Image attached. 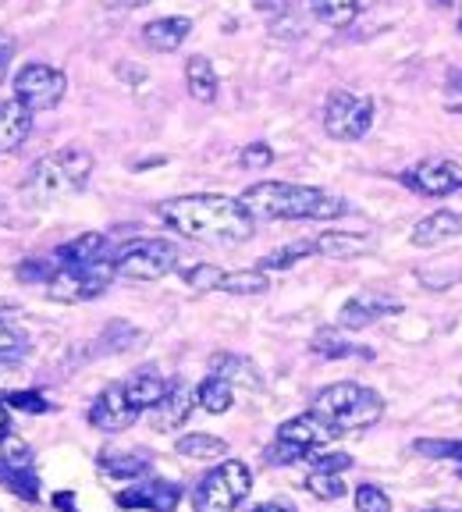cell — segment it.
Wrapping results in <instances>:
<instances>
[{"label": "cell", "instance_id": "5", "mask_svg": "<svg viewBox=\"0 0 462 512\" xmlns=\"http://www.w3.org/2000/svg\"><path fill=\"white\" fill-rule=\"evenodd\" d=\"M253 491V470L242 459H224L196 484L192 512H235Z\"/></svg>", "mask_w": 462, "mask_h": 512}, {"label": "cell", "instance_id": "43", "mask_svg": "<svg viewBox=\"0 0 462 512\" xmlns=\"http://www.w3.org/2000/svg\"><path fill=\"white\" fill-rule=\"evenodd\" d=\"M249 512H295L292 509V502H281V498H274V502H260V505H253Z\"/></svg>", "mask_w": 462, "mask_h": 512}, {"label": "cell", "instance_id": "26", "mask_svg": "<svg viewBox=\"0 0 462 512\" xmlns=\"http://www.w3.org/2000/svg\"><path fill=\"white\" fill-rule=\"evenodd\" d=\"M196 406L207 409V413H214V416L228 413V409L235 406V384H228L224 377L210 374L207 381L196 388Z\"/></svg>", "mask_w": 462, "mask_h": 512}, {"label": "cell", "instance_id": "23", "mask_svg": "<svg viewBox=\"0 0 462 512\" xmlns=\"http://www.w3.org/2000/svg\"><path fill=\"white\" fill-rule=\"evenodd\" d=\"M96 466L114 480H136L150 470V456L146 452H118V448H107L96 456Z\"/></svg>", "mask_w": 462, "mask_h": 512}, {"label": "cell", "instance_id": "11", "mask_svg": "<svg viewBox=\"0 0 462 512\" xmlns=\"http://www.w3.org/2000/svg\"><path fill=\"white\" fill-rule=\"evenodd\" d=\"M139 420V409L128 402L125 388L121 384H111L104 392L96 395V402L89 406V424L96 431H107V434H118V431H128V427Z\"/></svg>", "mask_w": 462, "mask_h": 512}, {"label": "cell", "instance_id": "1", "mask_svg": "<svg viewBox=\"0 0 462 512\" xmlns=\"http://www.w3.org/2000/svg\"><path fill=\"white\" fill-rule=\"evenodd\" d=\"M160 221L175 228L178 235L192 242H235L253 239V214L231 196L200 192V196H178V200L160 203Z\"/></svg>", "mask_w": 462, "mask_h": 512}, {"label": "cell", "instance_id": "10", "mask_svg": "<svg viewBox=\"0 0 462 512\" xmlns=\"http://www.w3.org/2000/svg\"><path fill=\"white\" fill-rule=\"evenodd\" d=\"M402 182L409 189L423 192V196H452L455 189H462V164L448 157H431L420 160L416 168H409L402 175Z\"/></svg>", "mask_w": 462, "mask_h": 512}, {"label": "cell", "instance_id": "18", "mask_svg": "<svg viewBox=\"0 0 462 512\" xmlns=\"http://www.w3.org/2000/svg\"><path fill=\"white\" fill-rule=\"evenodd\" d=\"M192 32V22L182 15H168V18H157V22L143 25V40L150 50H157V54H171V50H178L185 40H189Z\"/></svg>", "mask_w": 462, "mask_h": 512}, {"label": "cell", "instance_id": "50", "mask_svg": "<svg viewBox=\"0 0 462 512\" xmlns=\"http://www.w3.org/2000/svg\"><path fill=\"white\" fill-rule=\"evenodd\" d=\"M459 477H462V463H459Z\"/></svg>", "mask_w": 462, "mask_h": 512}, {"label": "cell", "instance_id": "14", "mask_svg": "<svg viewBox=\"0 0 462 512\" xmlns=\"http://www.w3.org/2000/svg\"><path fill=\"white\" fill-rule=\"evenodd\" d=\"M0 480H4L15 495L29 498V502L40 498V480H36V470H32V459L18 441L0 456Z\"/></svg>", "mask_w": 462, "mask_h": 512}, {"label": "cell", "instance_id": "46", "mask_svg": "<svg viewBox=\"0 0 462 512\" xmlns=\"http://www.w3.org/2000/svg\"><path fill=\"white\" fill-rule=\"evenodd\" d=\"M11 438V416H8V406L0 402V441Z\"/></svg>", "mask_w": 462, "mask_h": 512}, {"label": "cell", "instance_id": "38", "mask_svg": "<svg viewBox=\"0 0 462 512\" xmlns=\"http://www.w3.org/2000/svg\"><path fill=\"white\" fill-rule=\"evenodd\" d=\"M4 406H11V409H22V413H50V402L43 399L40 392H8V402Z\"/></svg>", "mask_w": 462, "mask_h": 512}, {"label": "cell", "instance_id": "12", "mask_svg": "<svg viewBox=\"0 0 462 512\" xmlns=\"http://www.w3.org/2000/svg\"><path fill=\"white\" fill-rule=\"evenodd\" d=\"M121 509H143V512H175L182 502V488L171 480H146V484H128L125 491L114 495Z\"/></svg>", "mask_w": 462, "mask_h": 512}, {"label": "cell", "instance_id": "19", "mask_svg": "<svg viewBox=\"0 0 462 512\" xmlns=\"http://www.w3.org/2000/svg\"><path fill=\"white\" fill-rule=\"evenodd\" d=\"M462 235V214H452V210H438V214H427L420 224L413 228V246L420 249H431V246H441V242L455 239Z\"/></svg>", "mask_w": 462, "mask_h": 512}, {"label": "cell", "instance_id": "33", "mask_svg": "<svg viewBox=\"0 0 462 512\" xmlns=\"http://www.w3.org/2000/svg\"><path fill=\"white\" fill-rule=\"evenodd\" d=\"M313 253V242H292V246L285 249H274V253L263 256V271H285V267L299 264V260H306V256Z\"/></svg>", "mask_w": 462, "mask_h": 512}, {"label": "cell", "instance_id": "39", "mask_svg": "<svg viewBox=\"0 0 462 512\" xmlns=\"http://www.w3.org/2000/svg\"><path fill=\"white\" fill-rule=\"evenodd\" d=\"M242 160V168L249 171H263V168H271V160H274V150L267 143H249L246 150L239 153Z\"/></svg>", "mask_w": 462, "mask_h": 512}, {"label": "cell", "instance_id": "21", "mask_svg": "<svg viewBox=\"0 0 462 512\" xmlns=\"http://www.w3.org/2000/svg\"><path fill=\"white\" fill-rule=\"evenodd\" d=\"M57 267H82V264H96V260H107V235L100 232H86L75 242L57 249Z\"/></svg>", "mask_w": 462, "mask_h": 512}, {"label": "cell", "instance_id": "31", "mask_svg": "<svg viewBox=\"0 0 462 512\" xmlns=\"http://www.w3.org/2000/svg\"><path fill=\"white\" fill-rule=\"evenodd\" d=\"M25 352H29V335H25L18 324L0 317V360L15 363V360H22Z\"/></svg>", "mask_w": 462, "mask_h": 512}, {"label": "cell", "instance_id": "45", "mask_svg": "<svg viewBox=\"0 0 462 512\" xmlns=\"http://www.w3.org/2000/svg\"><path fill=\"white\" fill-rule=\"evenodd\" d=\"M54 505L64 512H79V502H75V495H68V491H61V495H54Z\"/></svg>", "mask_w": 462, "mask_h": 512}, {"label": "cell", "instance_id": "48", "mask_svg": "<svg viewBox=\"0 0 462 512\" xmlns=\"http://www.w3.org/2000/svg\"><path fill=\"white\" fill-rule=\"evenodd\" d=\"M434 4H438V8H459L462 0H434Z\"/></svg>", "mask_w": 462, "mask_h": 512}, {"label": "cell", "instance_id": "49", "mask_svg": "<svg viewBox=\"0 0 462 512\" xmlns=\"http://www.w3.org/2000/svg\"><path fill=\"white\" fill-rule=\"evenodd\" d=\"M459 36H462V18H459Z\"/></svg>", "mask_w": 462, "mask_h": 512}, {"label": "cell", "instance_id": "16", "mask_svg": "<svg viewBox=\"0 0 462 512\" xmlns=\"http://www.w3.org/2000/svg\"><path fill=\"white\" fill-rule=\"evenodd\" d=\"M331 438H338V434L331 431V427H327L324 420H320V416H313V413L292 416V420H285V424L278 427V441H285V445H295V448H303V452L327 445Z\"/></svg>", "mask_w": 462, "mask_h": 512}, {"label": "cell", "instance_id": "47", "mask_svg": "<svg viewBox=\"0 0 462 512\" xmlns=\"http://www.w3.org/2000/svg\"><path fill=\"white\" fill-rule=\"evenodd\" d=\"M150 0H107V8H146Z\"/></svg>", "mask_w": 462, "mask_h": 512}, {"label": "cell", "instance_id": "8", "mask_svg": "<svg viewBox=\"0 0 462 512\" xmlns=\"http://www.w3.org/2000/svg\"><path fill=\"white\" fill-rule=\"evenodd\" d=\"M374 125V100L370 96L335 89L324 104V132L338 143H356Z\"/></svg>", "mask_w": 462, "mask_h": 512}, {"label": "cell", "instance_id": "22", "mask_svg": "<svg viewBox=\"0 0 462 512\" xmlns=\"http://www.w3.org/2000/svg\"><path fill=\"white\" fill-rule=\"evenodd\" d=\"M125 395H128V402L143 413V409H153L160 399H164V392H168V381L157 374V370H139V374H132L125 384Z\"/></svg>", "mask_w": 462, "mask_h": 512}, {"label": "cell", "instance_id": "28", "mask_svg": "<svg viewBox=\"0 0 462 512\" xmlns=\"http://www.w3.org/2000/svg\"><path fill=\"white\" fill-rule=\"evenodd\" d=\"M214 374L224 377L228 384H246V388H260V374H256V367L249 360H242V356H214Z\"/></svg>", "mask_w": 462, "mask_h": 512}, {"label": "cell", "instance_id": "37", "mask_svg": "<svg viewBox=\"0 0 462 512\" xmlns=\"http://www.w3.org/2000/svg\"><path fill=\"white\" fill-rule=\"evenodd\" d=\"M356 512H391V498L377 484H359L356 488Z\"/></svg>", "mask_w": 462, "mask_h": 512}, {"label": "cell", "instance_id": "41", "mask_svg": "<svg viewBox=\"0 0 462 512\" xmlns=\"http://www.w3.org/2000/svg\"><path fill=\"white\" fill-rule=\"evenodd\" d=\"M11 54H15V43H11L8 36H0V82H4V75H8Z\"/></svg>", "mask_w": 462, "mask_h": 512}, {"label": "cell", "instance_id": "40", "mask_svg": "<svg viewBox=\"0 0 462 512\" xmlns=\"http://www.w3.org/2000/svg\"><path fill=\"white\" fill-rule=\"evenodd\" d=\"M54 271L57 267H50V260H29V264L18 267V278L22 281H43V285H47V278Z\"/></svg>", "mask_w": 462, "mask_h": 512}, {"label": "cell", "instance_id": "15", "mask_svg": "<svg viewBox=\"0 0 462 512\" xmlns=\"http://www.w3.org/2000/svg\"><path fill=\"white\" fill-rule=\"evenodd\" d=\"M402 306L395 303V299L388 296H377V292H359L356 299H349V303L342 306V313H338V324L349 331H363L370 328L374 320L388 317V313H399Z\"/></svg>", "mask_w": 462, "mask_h": 512}, {"label": "cell", "instance_id": "4", "mask_svg": "<svg viewBox=\"0 0 462 512\" xmlns=\"http://www.w3.org/2000/svg\"><path fill=\"white\" fill-rule=\"evenodd\" d=\"M313 416H320L335 434L345 431H367L384 416V399L374 388H363L356 381L327 384L313 395Z\"/></svg>", "mask_w": 462, "mask_h": 512}, {"label": "cell", "instance_id": "3", "mask_svg": "<svg viewBox=\"0 0 462 512\" xmlns=\"http://www.w3.org/2000/svg\"><path fill=\"white\" fill-rule=\"evenodd\" d=\"M93 175V153L82 146H64L50 157L36 160L22 192L29 203H57L72 192H82Z\"/></svg>", "mask_w": 462, "mask_h": 512}, {"label": "cell", "instance_id": "17", "mask_svg": "<svg viewBox=\"0 0 462 512\" xmlns=\"http://www.w3.org/2000/svg\"><path fill=\"white\" fill-rule=\"evenodd\" d=\"M29 132H32V111H25L15 96L0 100V157L22 150Z\"/></svg>", "mask_w": 462, "mask_h": 512}, {"label": "cell", "instance_id": "13", "mask_svg": "<svg viewBox=\"0 0 462 512\" xmlns=\"http://www.w3.org/2000/svg\"><path fill=\"white\" fill-rule=\"evenodd\" d=\"M192 409H196V388H189L185 381H171L164 399L153 406V427L157 431H175V427H182L189 420Z\"/></svg>", "mask_w": 462, "mask_h": 512}, {"label": "cell", "instance_id": "6", "mask_svg": "<svg viewBox=\"0 0 462 512\" xmlns=\"http://www.w3.org/2000/svg\"><path fill=\"white\" fill-rule=\"evenodd\" d=\"M178 267V246L168 239H136L114 253V274L128 281H160Z\"/></svg>", "mask_w": 462, "mask_h": 512}, {"label": "cell", "instance_id": "20", "mask_svg": "<svg viewBox=\"0 0 462 512\" xmlns=\"http://www.w3.org/2000/svg\"><path fill=\"white\" fill-rule=\"evenodd\" d=\"M370 249H374V239L363 232H324L313 239V253L331 256V260H356Z\"/></svg>", "mask_w": 462, "mask_h": 512}, {"label": "cell", "instance_id": "29", "mask_svg": "<svg viewBox=\"0 0 462 512\" xmlns=\"http://www.w3.org/2000/svg\"><path fill=\"white\" fill-rule=\"evenodd\" d=\"M221 292H228V296H263L267 288H271V278L263 271H231L221 278Z\"/></svg>", "mask_w": 462, "mask_h": 512}, {"label": "cell", "instance_id": "25", "mask_svg": "<svg viewBox=\"0 0 462 512\" xmlns=\"http://www.w3.org/2000/svg\"><path fill=\"white\" fill-rule=\"evenodd\" d=\"M175 452L185 459H196V463H214V459L228 456V441L214 438V434H185V438H178Z\"/></svg>", "mask_w": 462, "mask_h": 512}, {"label": "cell", "instance_id": "34", "mask_svg": "<svg viewBox=\"0 0 462 512\" xmlns=\"http://www.w3.org/2000/svg\"><path fill=\"white\" fill-rule=\"evenodd\" d=\"M224 278L221 267L214 264H196V267H182V281L189 288H196V292H210V288H217Z\"/></svg>", "mask_w": 462, "mask_h": 512}, {"label": "cell", "instance_id": "44", "mask_svg": "<svg viewBox=\"0 0 462 512\" xmlns=\"http://www.w3.org/2000/svg\"><path fill=\"white\" fill-rule=\"evenodd\" d=\"M256 8H260L263 15H281V11L288 8V0H256Z\"/></svg>", "mask_w": 462, "mask_h": 512}, {"label": "cell", "instance_id": "2", "mask_svg": "<svg viewBox=\"0 0 462 512\" xmlns=\"http://www.w3.org/2000/svg\"><path fill=\"white\" fill-rule=\"evenodd\" d=\"M239 203L253 214V221H335L349 214L342 196L295 182H256L242 192Z\"/></svg>", "mask_w": 462, "mask_h": 512}, {"label": "cell", "instance_id": "9", "mask_svg": "<svg viewBox=\"0 0 462 512\" xmlns=\"http://www.w3.org/2000/svg\"><path fill=\"white\" fill-rule=\"evenodd\" d=\"M68 93V79H64L61 68L54 64H40L32 61L25 68H18L15 75V100L25 107V111H54L57 104Z\"/></svg>", "mask_w": 462, "mask_h": 512}, {"label": "cell", "instance_id": "51", "mask_svg": "<svg viewBox=\"0 0 462 512\" xmlns=\"http://www.w3.org/2000/svg\"><path fill=\"white\" fill-rule=\"evenodd\" d=\"M0 4H4V0H0Z\"/></svg>", "mask_w": 462, "mask_h": 512}, {"label": "cell", "instance_id": "24", "mask_svg": "<svg viewBox=\"0 0 462 512\" xmlns=\"http://www.w3.org/2000/svg\"><path fill=\"white\" fill-rule=\"evenodd\" d=\"M185 86H189L192 100H200V104H214L217 100V86H221V82H217L214 64L203 54L189 57V64H185Z\"/></svg>", "mask_w": 462, "mask_h": 512}, {"label": "cell", "instance_id": "35", "mask_svg": "<svg viewBox=\"0 0 462 512\" xmlns=\"http://www.w3.org/2000/svg\"><path fill=\"white\" fill-rule=\"evenodd\" d=\"M306 463H310L317 473H345L352 466V456H345V452H320V448H310V452H306Z\"/></svg>", "mask_w": 462, "mask_h": 512}, {"label": "cell", "instance_id": "42", "mask_svg": "<svg viewBox=\"0 0 462 512\" xmlns=\"http://www.w3.org/2000/svg\"><path fill=\"white\" fill-rule=\"evenodd\" d=\"M15 377H18V370L8 367V363L0 360V395H4V392H15Z\"/></svg>", "mask_w": 462, "mask_h": 512}, {"label": "cell", "instance_id": "7", "mask_svg": "<svg viewBox=\"0 0 462 512\" xmlns=\"http://www.w3.org/2000/svg\"><path fill=\"white\" fill-rule=\"evenodd\" d=\"M114 278V256L82 267H57L47 278V296L54 303H86V299L104 296V288Z\"/></svg>", "mask_w": 462, "mask_h": 512}, {"label": "cell", "instance_id": "27", "mask_svg": "<svg viewBox=\"0 0 462 512\" xmlns=\"http://www.w3.org/2000/svg\"><path fill=\"white\" fill-rule=\"evenodd\" d=\"M370 0H313V15L317 22L331 25V29H345L356 22V15L367 8Z\"/></svg>", "mask_w": 462, "mask_h": 512}, {"label": "cell", "instance_id": "36", "mask_svg": "<svg viewBox=\"0 0 462 512\" xmlns=\"http://www.w3.org/2000/svg\"><path fill=\"white\" fill-rule=\"evenodd\" d=\"M413 448L420 452V456L455 459V463H462V441H431V438H420V441H413Z\"/></svg>", "mask_w": 462, "mask_h": 512}, {"label": "cell", "instance_id": "30", "mask_svg": "<svg viewBox=\"0 0 462 512\" xmlns=\"http://www.w3.org/2000/svg\"><path fill=\"white\" fill-rule=\"evenodd\" d=\"M310 349L317 352V356H324V360H345V356H352V342H345V335L338 328H320L313 331L310 338Z\"/></svg>", "mask_w": 462, "mask_h": 512}, {"label": "cell", "instance_id": "32", "mask_svg": "<svg viewBox=\"0 0 462 512\" xmlns=\"http://www.w3.org/2000/svg\"><path fill=\"white\" fill-rule=\"evenodd\" d=\"M306 491H310L313 498H320V502H338V498L345 495V480H342V473H317L313 470L310 477H306V484H303Z\"/></svg>", "mask_w": 462, "mask_h": 512}]
</instances>
